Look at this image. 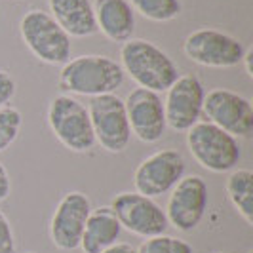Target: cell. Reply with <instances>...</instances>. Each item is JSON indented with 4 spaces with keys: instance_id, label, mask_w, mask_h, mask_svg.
<instances>
[{
    "instance_id": "7402d4cb",
    "label": "cell",
    "mask_w": 253,
    "mask_h": 253,
    "mask_svg": "<svg viewBox=\"0 0 253 253\" xmlns=\"http://www.w3.org/2000/svg\"><path fill=\"white\" fill-rule=\"evenodd\" d=\"M0 253H15V236L10 219L0 210Z\"/></svg>"
},
{
    "instance_id": "ba28073f",
    "label": "cell",
    "mask_w": 253,
    "mask_h": 253,
    "mask_svg": "<svg viewBox=\"0 0 253 253\" xmlns=\"http://www.w3.org/2000/svg\"><path fill=\"white\" fill-rule=\"evenodd\" d=\"M202 116L236 139L253 133V105L236 91L225 88L208 91L204 95Z\"/></svg>"
},
{
    "instance_id": "6da1fadb",
    "label": "cell",
    "mask_w": 253,
    "mask_h": 253,
    "mask_svg": "<svg viewBox=\"0 0 253 253\" xmlns=\"http://www.w3.org/2000/svg\"><path fill=\"white\" fill-rule=\"evenodd\" d=\"M120 67L139 88L152 89L156 93L168 91L181 76L173 59L156 44L143 38H129L122 44Z\"/></svg>"
},
{
    "instance_id": "3957f363",
    "label": "cell",
    "mask_w": 253,
    "mask_h": 253,
    "mask_svg": "<svg viewBox=\"0 0 253 253\" xmlns=\"http://www.w3.org/2000/svg\"><path fill=\"white\" fill-rule=\"evenodd\" d=\"M187 147L192 158L213 173L236 169L242 158L238 139L211 122H196L190 127L187 131Z\"/></svg>"
},
{
    "instance_id": "52a82bcc",
    "label": "cell",
    "mask_w": 253,
    "mask_h": 253,
    "mask_svg": "<svg viewBox=\"0 0 253 253\" xmlns=\"http://www.w3.org/2000/svg\"><path fill=\"white\" fill-rule=\"evenodd\" d=\"M183 51L190 61L211 67V69H230L242 63L246 46L238 38L217 29H196L183 42Z\"/></svg>"
},
{
    "instance_id": "d4e9b609",
    "label": "cell",
    "mask_w": 253,
    "mask_h": 253,
    "mask_svg": "<svg viewBox=\"0 0 253 253\" xmlns=\"http://www.w3.org/2000/svg\"><path fill=\"white\" fill-rule=\"evenodd\" d=\"M101 253H137V250L131 246V244H126V242H116L111 248L103 250Z\"/></svg>"
},
{
    "instance_id": "4316f807",
    "label": "cell",
    "mask_w": 253,
    "mask_h": 253,
    "mask_svg": "<svg viewBox=\"0 0 253 253\" xmlns=\"http://www.w3.org/2000/svg\"><path fill=\"white\" fill-rule=\"evenodd\" d=\"M25 253H35V252H25Z\"/></svg>"
},
{
    "instance_id": "2e32d148",
    "label": "cell",
    "mask_w": 253,
    "mask_h": 253,
    "mask_svg": "<svg viewBox=\"0 0 253 253\" xmlns=\"http://www.w3.org/2000/svg\"><path fill=\"white\" fill-rule=\"evenodd\" d=\"M48 6L55 23L69 37L86 38L99 33L89 0H48Z\"/></svg>"
},
{
    "instance_id": "d6986e66",
    "label": "cell",
    "mask_w": 253,
    "mask_h": 253,
    "mask_svg": "<svg viewBox=\"0 0 253 253\" xmlns=\"http://www.w3.org/2000/svg\"><path fill=\"white\" fill-rule=\"evenodd\" d=\"M129 6L151 21H171L181 13V0H129Z\"/></svg>"
},
{
    "instance_id": "cb8c5ba5",
    "label": "cell",
    "mask_w": 253,
    "mask_h": 253,
    "mask_svg": "<svg viewBox=\"0 0 253 253\" xmlns=\"http://www.w3.org/2000/svg\"><path fill=\"white\" fill-rule=\"evenodd\" d=\"M10 192H12V179L8 169L0 162V202H4L10 196Z\"/></svg>"
},
{
    "instance_id": "ffe728a7",
    "label": "cell",
    "mask_w": 253,
    "mask_h": 253,
    "mask_svg": "<svg viewBox=\"0 0 253 253\" xmlns=\"http://www.w3.org/2000/svg\"><path fill=\"white\" fill-rule=\"evenodd\" d=\"M137 253H194V248L183 238H175L169 234H158L145 238L139 248H135Z\"/></svg>"
},
{
    "instance_id": "7a4b0ae2",
    "label": "cell",
    "mask_w": 253,
    "mask_h": 253,
    "mask_svg": "<svg viewBox=\"0 0 253 253\" xmlns=\"http://www.w3.org/2000/svg\"><path fill=\"white\" fill-rule=\"evenodd\" d=\"M126 73L118 61L107 55H80L69 59L59 71L57 84L65 93L76 95H107L124 84Z\"/></svg>"
},
{
    "instance_id": "5bb4252c",
    "label": "cell",
    "mask_w": 253,
    "mask_h": 253,
    "mask_svg": "<svg viewBox=\"0 0 253 253\" xmlns=\"http://www.w3.org/2000/svg\"><path fill=\"white\" fill-rule=\"evenodd\" d=\"M124 105L131 135L143 143H156L164 137L168 124L160 93L147 88H135L129 91Z\"/></svg>"
},
{
    "instance_id": "9a60e30c",
    "label": "cell",
    "mask_w": 253,
    "mask_h": 253,
    "mask_svg": "<svg viewBox=\"0 0 253 253\" xmlns=\"http://www.w3.org/2000/svg\"><path fill=\"white\" fill-rule=\"evenodd\" d=\"M97 31L113 42H127L135 31V12L127 0H95Z\"/></svg>"
},
{
    "instance_id": "603a6c76",
    "label": "cell",
    "mask_w": 253,
    "mask_h": 253,
    "mask_svg": "<svg viewBox=\"0 0 253 253\" xmlns=\"http://www.w3.org/2000/svg\"><path fill=\"white\" fill-rule=\"evenodd\" d=\"M15 91H17L15 78L8 71H0V109L8 107L12 103V99L15 97Z\"/></svg>"
},
{
    "instance_id": "8992f818",
    "label": "cell",
    "mask_w": 253,
    "mask_h": 253,
    "mask_svg": "<svg viewBox=\"0 0 253 253\" xmlns=\"http://www.w3.org/2000/svg\"><path fill=\"white\" fill-rule=\"evenodd\" d=\"M88 114L95 143H99L109 152L126 151L131 141V129L124 99H120L116 93L95 95L89 99Z\"/></svg>"
},
{
    "instance_id": "e0dca14e",
    "label": "cell",
    "mask_w": 253,
    "mask_h": 253,
    "mask_svg": "<svg viewBox=\"0 0 253 253\" xmlns=\"http://www.w3.org/2000/svg\"><path fill=\"white\" fill-rule=\"evenodd\" d=\"M120 234L122 227L111 206H101L97 210H91L89 213L80 240V250L84 253H101L103 250L116 244Z\"/></svg>"
},
{
    "instance_id": "30bf717a",
    "label": "cell",
    "mask_w": 253,
    "mask_h": 253,
    "mask_svg": "<svg viewBox=\"0 0 253 253\" xmlns=\"http://www.w3.org/2000/svg\"><path fill=\"white\" fill-rule=\"evenodd\" d=\"M111 210L114 211L120 227L141 238L166 234L169 227L166 211L154 202V198H147L139 192L116 194L111 204Z\"/></svg>"
},
{
    "instance_id": "277c9868",
    "label": "cell",
    "mask_w": 253,
    "mask_h": 253,
    "mask_svg": "<svg viewBox=\"0 0 253 253\" xmlns=\"http://www.w3.org/2000/svg\"><path fill=\"white\" fill-rule=\"evenodd\" d=\"M21 38L31 53L48 65H65L71 59V37L48 12L29 10L19 23Z\"/></svg>"
},
{
    "instance_id": "7c38bea8",
    "label": "cell",
    "mask_w": 253,
    "mask_h": 253,
    "mask_svg": "<svg viewBox=\"0 0 253 253\" xmlns=\"http://www.w3.org/2000/svg\"><path fill=\"white\" fill-rule=\"evenodd\" d=\"M91 210V200L84 192L71 190L63 194L50 221L51 244L61 252L78 250Z\"/></svg>"
},
{
    "instance_id": "83f0119b",
    "label": "cell",
    "mask_w": 253,
    "mask_h": 253,
    "mask_svg": "<svg viewBox=\"0 0 253 253\" xmlns=\"http://www.w3.org/2000/svg\"><path fill=\"white\" fill-rule=\"evenodd\" d=\"M217 253H223V252H217Z\"/></svg>"
},
{
    "instance_id": "5b68a950",
    "label": "cell",
    "mask_w": 253,
    "mask_h": 253,
    "mask_svg": "<svg viewBox=\"0 0 253 253\" xmlns=\"http://www.w3.org/2000/svg\"><path fill=\"white\" fill-rule=\"evenodd\" d=\"M48 124L51 133L65 149L73 152H88L95 147V135L89 122L88 107L71 97L57 95L48 107Z\"/></svg>"
},
{
    "instance_id": "8fae6325",
    "label": "cell",
    "mask_w": 253,
    "mask_h": 253,
    "mask_svg": "<svg viewBox=\"0 0 253 253\" xmlns=\"http://www.w3.org/2000/svg\"><path fill=\"white\" fill-rule=\"evenodd\" d=\"M208 183L200 175H185L169 192L166 206L168 223L181 232H192L208 211Z\"/></svg>"
},
{
    "instance_id": "484cf974",
    "label": "cell",
    "mask_w": 253,
    "mask_h": 253,
    "mask_svg": "<svg viewBox=\"0 0 253 253\" xmlns=\"http://www.w3.org/2000/svg\"><path fill=\"white\" fill-rule=\"evenodd\" d=\"M252 59H253V48H246L244 51V57H242V61L246 65V73L250 78H253V67H252Z\"/></svg>"
},
{
    "instance_id": "44dd1931",
    "label": "cell",
    "mask_w": 253,
    "mask_h": 253,
    "mask_svg": "<svg viewBox=\"0 0 253 253\" xmlns=\"http://www.w3.org/2000/svg\"><path fill=\"white\" fill-rule=\"evenodd\" d=\"M21 126H23V116L19 109L12 105L0 109V152L15 143V139L19 137Z\"/></svg>"
},
{
    "instance_id": "ac0fdd59",
    "label": "cell",
    "mask_w": 253,
    "mask_h": 253,
    "mask_svg": "<svg viewBox=\"0 0 253 253\" xmlns=\"http://www.w3.org/2000/svg\"><path fill=\"white\" fill-rule=\"evenodd\" d=\"M225 189L238 215L253 227V171L248 168L232 169L228 173Z\"/></svg>"
},
{
    "instance_id": "9c48e42d",
    "label": "cell",
    "mask_w": 253,
    "mask_h": 253,
    "mask_svg": "<svg viewBox=\"0 0 253 253\" xmlns=\"http://www.w3.org/2000/svg\"><path fill=\"white\" fill-rule=\"evenodd\" d=\"M185 158L175 149H162L147 156L133 173V187L147 198H156L171 192L185 177Z\"/></svg>"
},
{
    "instance_id": "4fadbf2b",
    "label": "cell",
    "mask_w": 253,
    "mask_h": 253,
    "mask_svg": "<svg viewBox=\"0 0 253 253\" xmlns=\"http://www.w3.org/2000/svg\"><path fill=\"white\" fill-rule=\"evenodd\" d=\"M202 82L194 75H183L168 89L164 101V114L168 127L175 131H189L202 118L204 105Z\"/></svg>"
}]
</instances>
